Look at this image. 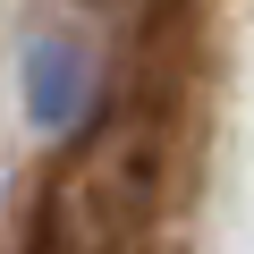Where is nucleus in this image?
<instances>
[{"label":"nucleus","mask_w":254,"mask_h":254,"mask_svg":"<svg viewBox=\"0 0 254 254\" xmlns=\"http://www.w3.org/2000/svg\"><path fill=\"white\" fill-rule=\"evenodd\" d=\"M17 102H26V127L34 136H76L102 102V60L85 34H34L26 60H17Z\"/></svg>","instance_id":"obj_2"},{"label":"nucleus","mask_w":254,"mask_h":254,"mask_svg":"<svg viewBox=\"0 0 254 254\" xmlns=\"http://www.w3.org/2000/svg\"><path fill=\"white\" fill-rule=\"evenodd\" d=\"M161 212H170L161 127L127 110L51 178L34 254H161Z\"/></svg>","instance_id":"obj_1"}]
</instances>
